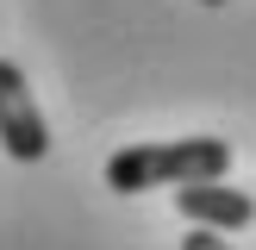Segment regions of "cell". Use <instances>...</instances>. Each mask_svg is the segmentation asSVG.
I'll use <instances>...</instances> for the list:
<instances>
[{
    "label": "cell",
    "instance_id": "cell-3",
    "mask_svg": "<svg viewBox=\"0 0 256 250\" xmlns=\"http://www.w3.org/2000/svg\"><path fill=\"white\" fill-rule=\"evenodd\" d=\"M175 212L194 225H212V232H244L256 219V200L244 188H225V175H212V182H182L175 188Z\"/></svg>",
    "mask_w": 256,
    "mask_h": 250
},
{
    "label": "cell",
    "instance_id": "cell-5",
    "mask_svg": "<svg viewBox=\"0 0 256 250\" xmlns=\"http://www.w3.org/2000/svg\"><path fill=\"white\" fill-rule=\"evenodd\" d=\"M200 6H225V0H200Z\"/></svg>",
    "mask_w": 256,
    "mask_h": 250
},
{
    "label": "cell",
    "instance_id": "cell-1",
    "mask_svg": "<svg viewBox=\"0 0 256 250\" xmlns=\"http://www.w3.org/2000/svg\"><path fill=\"white\" fill-rule=\"evenodd\" d=\"M225 169H232L225 138H150V144H125L106 156V188L112 194H150V188L212 182Z\"/></svg>",
    "mask_w": 256,
    "mask_h": 250
},
{
    "label": "cell",
    "instance_id": "cell-4",
    "mask_svg": "<svg viewBox=\"0 0 256 250\" xmlns=\"http://www.w3.org/2000/svg\"><path fill=\"white\" fill-rule=\"evenodd\" d=\"M182 250H232V244H225V238L212 232V225H194V232L182 238Z\"/></svg>",
    "mask_w": 256,
    "mask_h": 250
},
{
    "label": "cell",
    "instance_id": "cell-2",
    "mask_svg": "<svg viewBox=\"0 0 256 250\" xmlns=\"http://www.w3.org/2000/svg\"><path fill=\"white\" fill-rule=\"evenodd\" d=\"M0 150L12 162H44L50 132H44V112L32 100V82H25L19 62L0 56Z\"/></svg>",
    "mask_w": 256,
    "mask_h": 250
}]
</instances>
